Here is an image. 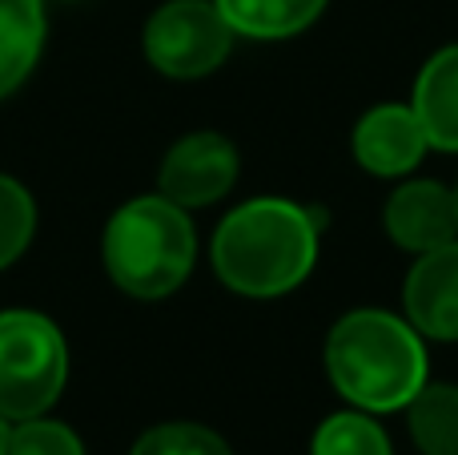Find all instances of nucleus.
Here are the masks:
<instances>
[{"instance_id":"7ed1b4c3","label":"nucleus","mask_w":458,"mask_h":455,"mask_svg":"<svg viewBox=\"0 0 458 455\" xmlns=\"http://www.w3.org/2000/svg\"><path fill=\"white\" fill-rule=\"evenodd\" d=\"M105 270L125 295L165 298L190 279L198 238L193 222L169 198H133L105 226Z\"/></svg>"},{"instance_id":"ddd939ff","label":"nucleus","mask_w":458,"mask_h":455,"mask_svg":"<svg viewBox=\"0 0 458 455\" xmlns=\"http://www.w3.org/2000/svg\"><path fill=\"white\" fill-rule=\"evenodd\" d=\"M411 435L422 455H458V387L422 383L411 403Z\"/></svg>"},{"instance_id":"20e7f679","label":"nucleus","mask_w":458,"mask_h":455,"mask_svg":"<svg viewBox=\"0 0 458 455\" xmlns=\"http://www.w3.org/2000/svg\"><path fill=\"white\" fill-rule=\"evenodd\" d=\"M69 375V347L53 319L37 311L0 314V416L24 424L56 403Z\"/></svg>"},{"instance_id":"a211bd4d","label":"nucleus","mask_w":458,"mask_h":455,"mask_svg":"<svg viewBox=\"0 0 458 455\" xmlns=\"http://www.w3.org/2000/svg\"><path fill=\"white\" fill-rule=\"evenodd\" d=\"M0 455H8V419L0 416Z\"/></svg>"},{"instance_id":"2eb2a0df","label":"nucleus","mask_w":458,"mask_h":455,"mask_svg":"<svg viewBox=\"0 0 458 455\" xmlns=\"http://www.w3.org/2000/svg\"><path fill=\"white\" fill-rule=\"evenodd\" d=\"M32 230H37V206H32L29 190L0 174V270L29 250Z\"/></svg>"},{"instance_id":"f3484780","label":"nucleus","mask_w":458,"mask_h":455,"mask_svg":"<svg viewBox=\"0 0 458 455\" xmlns=\"http://www.w3.org/2000/svg\"><path fill=\"white\" fill-rule=\"evenodd\" d=\"M8 455H85V448L72 435V427L37 416L8 432Z\"/></svg>"},{"instance_id":"39448f33","label":"nucleus","mask_w":458,"mask_h":455,"mask_svg":"<svg viewBox=\"0 0 458 455\" xmlns=\"http://www.w3.org/2000/svg\"><path fill=\"white\" fill-rule=\"evenodd\" d=\"M233 37L214 0H169L145 24V56L165 77L193 81L225 61Z\"/></svg>"},{"instance_id":"f257e3e1","label":"nucleus","mask_w":458,"mask_h":455,"mask_svg":"<svg viewBox=\"0 0 458 455\" xmlns=\"http://www.w3.org/2000/svg\"><path fill=\"white\" fill-rule=\"evenodd\" d=\"M318 262V222L285 198L237 206L214 234V270L233 295L277 298Z\"/></svg>"},{"instance_id":"4468645a","label":"nucleus","mask_w":458,"mask_h":455,"mask_svg":"<svg viewBox=\"0 0 458 455\" xmlns=\"http://www.w3.org/2000/svg\"><path fill=\"white\" fill-rule=\"evenodd\" d=\"M314 455H390V440L370 411H342L318 427Z\"/></svg>"},{"instance_id":"6e6552de","label":"nucleus","mask_w":458,"mask_h":455,"mask_svg":"<svg viewBox=\"0 0 458 455\" xmlns=\"http://www.w3.org/2000/svg\"><path fill=\"white\" fill-rule=\"evenodd\" d=\"M386 234L403 250L427 254L446 242H458V202L438 182L398 185L386 202Z\"/></svg>"},{"instance_id":"423d86ee","label":"nucleus","mask_w":458,"mask_h":455,"mask_svg":"<svg viewBox=\"0 0 458 455\" xmlns=\"http://www.w3.org/2000/svg\"><path fill=\"white\" fill-rule=\"evenodd\" d=\"M237 150L222 133H190L161 161V198L182 210L214 206L237 182Z\"/></svg>"},{"instance_id":"1a4fd4ad","label":"nucleus","mask_w":458,"mask_h":455,"mask_svg":"<svg viewBox=\"0 0 458 455\" xmlns=\"http://www.w3.org/2000/svg\"><path fill=\"white\" fill-rule=\"evenodd\" d=\"M427 153V133L411 105H378L354 129V158L378 177L411 174Z\"/></svg>"},{"instance_id":"6ab92c4d","label":"nucleus","mask_w":458,"mask_h":455,"mask_svg":"<svg viewBox=\"0 0 458 455\" xmlns=\"http://www.w3.org/2000/svg\"><path fill=\"white\" fill-rule=\"evenodd\" d=\"M454 202H458V190H454Z\"/></svg>"},{"instance_id":"f03ea898","label":"nucleus","mask_w":458,"mask_h":455,"mask_svg":"<svg viewBox=\"0 0 458 455\" xmlns=\"http://www.w3.org/2000/svg\"><path fill=\"white\" fill-rule=\"evenodd\" d=\"M330 383L362 411H398L427 383V351L411 322L386 311H354L326 339Z\"/></svg>"},{"instance_id":"dca6fc26","label":"nucleus","mask_w":458,"mask_h":455,"mask_svg":"<svg viewBox=\"0 0 458 455\" xmlns=\"http://www.w3.org/2000/svg\"><path fill=\"white\" fill-rule=\"evenodd\" d=\"M129 455H233L217 432L201 424H161L145 432Z\"/></svg>"},{"instance_id":"9b49d317","label":"nucleus","mask_w":458,"mask_h":455,"mask_svg":"<svg viewBox=\"0 0 458 455\" xmlns=\"http://www.w3.org/2000/svg\"><path fill=\"white\" fill-rule=\"evenodd\" d=\"M45 45L40 0H0V101L24 85Z\"/></svg>"},{"instance_id":"0eeeda50","label":"nucleus","mask_w":458,"mask_h":455,"mask_svg":"<svg viewBox=\"0 0 458 455\" xmlns=\"http://www.w3.org/2000/svg\"><path fill=\"white\" fill-rule=\"evenodd\" d=\"M406 319L419 335L454 343L458 339V242L419 254L406 274Z\"/></svg>"},{"instance_id":"f8f14e48","label":"nucleus","mask_w":458,"mask_h":455,"mask_svg":"<svg viewBox=\"0 0 458 455\" xmlns=\"http://www.w3.org/2000/svg\"><path fill=\"white\" fill-rule=\"evenodd\" d=\"M229 29L253 40H282L318 21L326 0H214Z\"/></svg>"},{"instance_id":"9d476101","label":"nucleus","mask_w":458,"mask_h":455,"mask_svg":"<svg viewBox=\"0 0 458 455\" xmlns=\"http://www.w3.org/2000/svg\"><path fill=\"white\" fill-rule=\"evenodd\" d=\"M411 109L427 133V145L458 153V45L443 48L422 64Z\"/></svg>"}]
</instances>
